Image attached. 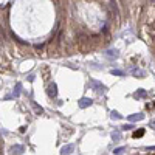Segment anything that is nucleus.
Segmentation results:
<instances>
[{
    "instance_id": "obj_1",
    "label": "nucleus",
    "mask_w": 155,
    "mask_h": 155,
    "mask_svg": "<svg viewBox=\"0 0 155 155\" xmlns=\"http://www.w3.org/2000/svg\"><path fill=\"white\" fill-rule=\"evenodd\" d=\"M90 87H92L93 90H96L98 93H104V92L107 90V87H106L102 82H99V81H95V79H90Z\"/></svg>"
},
{
    "instance_id": "obj_2",
    "label": "nucleus",
    "mask_w": 155,
    "mask_h": 155,
    "mask_svg": "<svg viewBox=\"0 0 155 155\" xmlns=\"http://www.w3.org/2000/svg\"><path fill=\"white\" fill-rule=\"evenodd\" d=\"M25 152V146H22V144H14L11 149H9V153H17V155H20V153H23Z\"/></svg>"
},
{
    "instance_id": "obj_3",
    "label": "nucleus",
    "mask_w": 155,
    "mask_h": 155,
    "mask_svg": "<svg viewBox=\"0 0 155 155\" xmlns=\"http://www.w3.org/2000/svg\"><path fill=\"white\" fill-rule=\"evenodd\" d=\"M130 73H132L135 77H144V76H146V71L141 70V68H138V67H132V68H130Z\"/></svg>"
},
{
    "instance_id": "obj_4",
    "label": "nucleus",
    "mask_w": 155,
    "mask_h": 155,
    "mask_svg": "<svg viewBox=\"0 0 155 155\" xmlns=\"http://www.w3.org/2000/svg\"><path fill=\"white\" fill-rule=\"evenodd\" d=\"M47 93H48L50 98H56V96H57V85H56L54 82H53V84H50V85H48Z\"/></svg>"
},
{
    "instance_id": "obj_5",
    "label": "nucleus",
    "mask_w": 155,
    "mask_h": 155,
    "mask_svg": "<svg viewBox=\"0 0 155 155\" xmlns=\"http://www.w3.org/2000/svg\"><path fill=\"white\" fill-rule=\"evenodd\" d=\"M92 104H93V101H92L90 98H81L79 102H77V106H79L81 109H87V107H90Z\"/></svg>"
},
{
    "instance_id": "obj_6",
    "label": "nucleus",
    "mask_w": 155,
    "mask_h": 155,
    "mask_svg": "<svg viewBox=\"0 0 155 155\" xmlns=\"http://www.w3.org/2000/svg\"><path fill=\"white\" fill-rule=\"evenodd\" d=\"M141 120H144V115H143V113H133V115H129V116H127V121H130V123L141 121Z\"/></svg>"
},
{
    "instance_id": "obj_7",
    "label": "nucleus",
    "mask_w": 155,
    "mask_h": 155,
    "mask_svg": "<svg viewBox=\"0 0 155 155\" xmlns=\"http://www.w3.org/2000/svg\"><path fill=\"white\" fill-rule=\"evenodd\" d=\"M146 96H147V92H146V90H143V88H138L137 92L133 93V98H135V99H140V98H141V99H144Z\"/></svg>"
},
{
    "instance_id": "obj_8",
    "label": "nucleus",
    "mask_w": 155,
    "mask_h": 155,
    "mask_svg": "<svg viewBox=\"0 0 155 155\" xmlns=\"http://www.w3.org/2000/svg\"><path fill=\"white\" fill-rule=\"evenodd\" d=\"M73 150H74V146H73V144H65V146H62L61 153H62V155H70Z\"/></svg>"
},
{
    "instance_id": "obj_9",
    "label": "nucleus",
    "mask_w": 155,
    "mask_h": 155,
    "mask_svg": "<svg viewBox=\"0 0 155 155\" xmlns=\"http://www.w3.org/2000/svg\"><path fill=\"white\" fill-rule=\"evenodd\" d=\"M106 56L109 57V59H116V57H118V50H109L106 53Z\"/></svg>"
},
{
    "instance_id": "obj_10",
    "label": "nucleus",
    "mask_w": 155,
    "mask_h": 155,
    "mask_svg": "<svg viewBox=\"0 0 155 155\" xmlns=\"http://www.w3.org/2000/svg\"><path fill=\"white\" fill-rule=\"evenodd\" d=\"M112 140H113L115 143L120 141V140H121V132H120V130H113V132H112Z\"/></svg>"
},
{
    "instance_id": "obj_11",
    "label": "nucleus",
    "mask_w": 155,
    "mask_h": 155,
    "mask_svg": "<svg viewBox=\"0 0 155 155\" xmlns=\"http://www.w3.org/2000/svg\"><path fill=\"white\" fill-rule=\"evenodd\" d=\"M31 107L34 109V112H36L37 115H42V113H44V109H42V107H39V106H37L34 101H31Z\"/></svg>"
},
{
    "instance_id": "obj_12",
    "label": "nucleus",
    "mask_w": 155,
    "mask_h": 155,
    "mask_svg": "<svg viewBox=\"0 0 155 155\" xmlns=\"http://www.w3.org/2000/svg\"><path fill=\"white\" fill-rule=\"evenodd\" d=\"M20 90H22V84H20V82H17L16 87H14V96H16V98H17L19 95H20Z\"/></svg>"
},
{
    "instance_id": "obj_13",
    "label": "nucleus",
    "mask_w": 155,
    "mask_h": 155,
    "mask_svg": "<svg viewBox=\"0 0 155 155\" xmlns=\"http://www.w3.org/2000/svg\"><path fill=\"white\" fill-rule=\"evenodd\" d=\"M110 118H112L113 121H115V120H121V118H123V115H120L118 112H115V110H113V112L110 113Z\"/></svg>"
},
{
    "instance_id": "obj_14",
    "label": "nucleus",
    "mask_w": 155,
    "mask_h": 155,
    "mask_svg": "<svg viewBox=\"0 0 155 155\" xmlns=\"http://www.w3.org/2000/svg\"><path fill=\"white\" fill-rule=\"evenodd\" d=\"M126 150H127V147H115L113 153H115V155H121V153H124Z\"/></svg>"
},
{
    "instance_id": "obj_15",
    "label": "nucleus",
    "mask_w": 155,
    "mask_h": 155,
    "mask_svg": "<svg viewBox=\"0 0 155 155\" xmlns=\"http://www.w3.org/2000/svg\"><path fill=\"white\" fill-rule=\"evenodd\" d=\"M110 73H112L113 76H124V74H126V73H124L123 70H112Z\"/></svg>"
},
{
    "instance_id": "obj_16",
    "label": "nucleus",
    "mask_w": 155,
    "mask_h": 155,
    "mask_svg": "<svg viewBox=\"0 0 155 155\" xmlns=\"http://www.w3.org/2000/svg\"><path fill=\"white\" fill-rule=\"evenodd\" d=\"M143 135H144V130H143V129L135 130V132H133V137H143Z\"/></svg>"
},
{
    "instance_id": "obj_17",
    "label": "nucleus",
    "mask_w": 155,
    "mask_h": 155,
    "mask_svg": "<svg viewBox=\"0 0 155 155\" xmlns=\"http://www.w3.org/2000/svg\"><path fill=\"white\" fill-rule=\"evenodd\" d=\"M132 129H133L132 124H124V126L121 127V130H132Z\"/></svg>"
},
{
    "instance_id": "obj_18",
    "label": "nucleus",
    "mask_w": 155,
    "mask_h": 155,
    "mask_svg": "<svg viewBox=\"0 0 155 155\" xmlns=\"http://www.w3.org/2000/svg\"><path fill=\"white\" fill-rule=\"evenodd\" d=\"M146 149H147V150H155V146H147Z\"/></svg>"
}]
</instances>
